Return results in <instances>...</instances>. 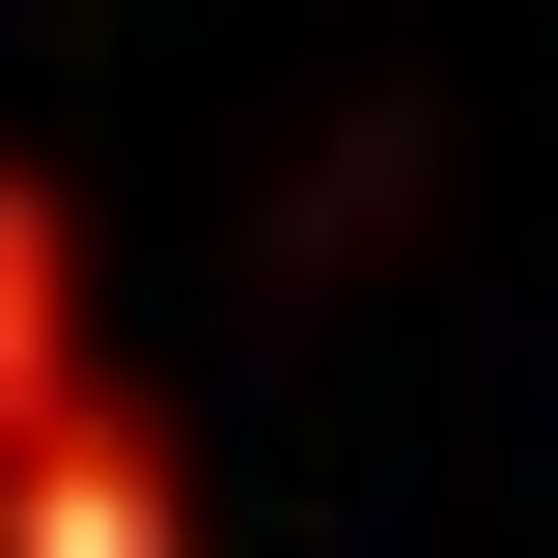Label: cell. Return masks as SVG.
Masks as SVG:
<instances>
[{"mask_svg": "<svg viewBox=\"0 0 558 558\" xmlns=\"http://www.w3.org/2000/svg\"><path fill=\"white\" fill-rule=\"evenodd\" d=\"M84 363H112V336H84V223H57V168H0V418L84 391Z\"/></svg>", "mask_w": 558, "mask_h": 558, "instance_id": "cell-2", "label": "cell"}, {"mask_svg": "<svg viewBox=\"0 0 558 558\" xmlns=\"http://www.w3.org/2000/svg\"><path fill=\"white\" fill-rule=\"evenodd\" d=\"M0 558H196V447H168V391H28L0 418Z\"/></svg>", "mask_w": 558, "mask_h": 558, "instance_id": "cell-1", "label": "cell"}]
</instances>
